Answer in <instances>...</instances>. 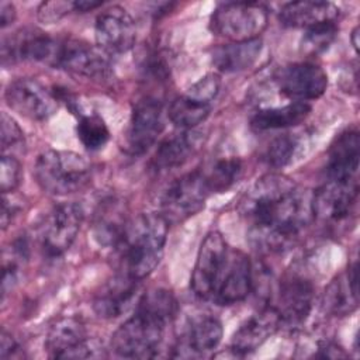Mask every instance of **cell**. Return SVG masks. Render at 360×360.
I'll return each instance as SVG.
<instances>
[{
  "instance_id": "d4e9b609",
  "label": "cell",
  "mask_w": 360,
  "mask_h": 360,
  "mask_svg": "<svg viewBox=\"0 0 360 360\" xmlns=\"http://www.w3.org/2000/svg\"><path fill=\"white\" fill-rule=\"evenodd\" d=\"M198 132L188 129L163 139L152 158V167L156 172H167L184 165L198 148Z\"/></svg>"
},
{
  "instance_id": "44dd1931",
  "label": "cell",
  "mask_w": 360,
  "mask_h": 360,
  "mask_svg": "<svg viewBox=\"0 0 360 360\" xmlns=\"http://www.w3.org/2000/svg\"><path fill=\"white\" fill-rule=\"evenodd\" d=\"M280 326L276 311L269 305L239 326L232 338L231 350L235 356H246L259 349Z\"/></svg>"
},
{
  "instance_id": "ffe728a7",
  "label": "cell",
  "mask_w": 360,
  "mask_h": 360,
  "mask_svg": "<svg viewBox=\"0 0 360 360\" xmlns=\"http://www.w3.org/2000/svg\"><path fill=\"white\" fill-rule=\"evenodd\" d=\"M360 159V136L357 129L338 135L328 152L326 174L329 180H356Z\"/></svg>"
},
{
  "instance_id": "d590c367",
  "label": "cell",
  "mask_w": 360,
  "mask_h": 360,
  "mask_svg": "<svg viewBox=\"0 0 360 360\" xmlns=\"http://www.w3.org/2000/svg\"><path fill=\"white\" fill-rule=\"evenodd\" d=\"M75 11V1H45L38 7V18L42 22H56Z\"/></svg>"
},
{
  "instance_id": "2e32d148",
  "label": "cell",
  "mask_w": 360,
  "mask_h": 360,
  "mask_svg": "<svg viewBox=\"0 0 360 360\" xmlns=\"http://www.w3.org/2000/svg\"><path fill=\"white\" fill-rule=\"evenodd\" d=\"M94 37L97 46L107 53L128 52L136 39L134 20L125 8L114 6L97 17Z\"/></svg>"
},
{
  "instance_id": "8992f818",
  "label": "cell",
  "mask_w": 360,
  "mask_h": 360,
  "mask_svg": "<svg viewBox=\"0 0 360 360\" xmlns=\"http://www.w3.org/2000/svg\"><path fill=\"white\" fill-rule=\"evenodd\" d=\"M210 193L202 170L183 174L163 191L159 214L167 224L183 222L202 210Z\"/></svg>"
},
{
  "instance_id": "ba28073f",
  "label": "cell",
  "mask_w": 360,
  "mask_h": 360,
  "mask_svg": "<svg viewBox=\"0 0 360 360\" xmlns=\"http://www.w3.org/2000/svg\"><path fill=\"white\" fill-rule=\"evenodd\" d=\"M83 208L76 202H62L53 207L39 226V242L51 257L62 256L73 245L82 222Z\"/></svg>"
},
{
  "instance_id": "83f0119b",
  "label": "cell",
  "mask_w": 360,
  "mask_h": 360,
  "mask_svg": "<svg viewBox=\"0 0 360 360\" xmlns=\"http://www.w3.org/2000/svg\"><path fill=\"white\" fill-rule=\"evenodd\" d=\"M211 111V103L197 100L187 93L177 97L169 107L167 117L172 124L181 131H188L207 120Z\"/></svg>"
},
{
  "instance_id": "484cf974",
  "label": "cell",
  "mask_w": 360,
  "mask_h": 360,
  "mask_svg": "<svg viewBox=\"0 0 360 360\" xmlns=\"http://www.w3.org/2000/svg\"><path fill=\"white\" fill-rule=\"evenodd\" d=\"M262 41L259 38L232 42L214 48L211 58L214 66L224 73H236L252 68L260 56Z\"/></svg>"
},
{
  "instance_id": "74e56055",
  "label": "cell",
  "mask_w": 360,
  "mask_h": 360,
  "mask_svg": "<svg viewBox=\"0 0 360 360\" xmlns=\"http://www.w3.org/2000/svg\"><path fill=\"white\" fill-rule=\"evenodd\" d=\"M15 7L11 3L1 1L0 4V25L1 28H6L15 20Z\"/></svg>"
},
{
  "instance_id": "4316f807",
  "label": "cell",
  "mask_w": 360,
  "mask_h": 360,
  "mask_svg": "<svg viewBox=\"0 0 360 360\" xmlns=\"http://www.w3.org/2000/svg\"><path fill=\"white\" fill-rule=\"evenodd\" d=\"M311 112V105L302 101H292L281 107L259 110L250 120L252 128L257 131L284 129L297 127L307 120Z\"/></svg>"
},
{
  "instance_id": "f35d334b",
  "label": "cell",
  "mask_w": 360,
  "mask_h": 360,
  "mask_svg": "<svg viewBox=\"0 0 360 360\" xmlns=\"http://www.w3.org/2000/svg\"><path fill=\"white\" fill-rule=\"evenodd\" d=\"M15 211H17L15 205L8 201L6 194H3V211H1V228L3 229H6L8 226V224L11 222V218H13Z\"/></svg>"
},
{
  "instance_id": "52a82bcc",
  "label": "cell",
  "mask_w": 360,
  "mask_h": 360,
  "mask_svg": "<svg viewBox=\"0 0 360 360\" xmlns=\"http://www.w3.org/2000/svg\"><path fill=\"white\" fill-rule=\"evenodd\" d=\"M229 248L219 232H210L202 240L194 270L191 274V290L201 300H212L224 276Z\"/></svg>"
},
{
  "instance_id": "f1b7e54d",
  "label": "cell",
  "mask_w": 360,
  "mask_h": 360,
  "mask_svg": "<svg viewBox=\"0 0 360 360\" xmlns=\"http://www.w3.org/2000/svg\"><path fill=\"white\" fill-rule=\"evenodd\" d=\"M211 193H222L231 188L242 174V162L238 158L217 160L208 172H202Z\"/></svg>"
},
{
  "instance_id": "277c9868",
  "label": "cell",
  "mask_w": 360,
  "mask_h": 360,
  "mask_svg": "<svg viewBox=\"0 0 360 360\" xmlns=\"http://www.w3.org/2000/svg\"><path fill=\"white\" fill-rule=\"evenodd\" d=\"M38 186L52 195H68L83 190L91 177L89 160L70 150L48 149L39 153L34 166Z\"/></svg>"
},
{
  "instance_id": "60d3db41",
  "label": "cell",
  "mask_w": 360,
  "mask_h": 360,
  "mask_svg": "<svg viewBox=\"0 0 360 360\" xmlns=\"http://www.w3.org/2000/svg\"><path fill=\"white\" fill-rule=\"evenodd\" d=\"M357 35H359V28L356 27L354 28V31H353V34H352V41H353V46H354V49H357Z\"/></svg>"
},
{
  "instance_id": "e575fe53",
  "label": "cell",
  "mask_w": 360,
  "mask_h": 360,
  "mask_svg": "<svg viewBox=\"0 0 360 360\" xmlns=\"http://www.w3.org/2000/svg\"><path fill=\"white\" fill-rule=\"evenodd\" d=\"M219 86H221L219 76L217 73H208L204 77H201L198 82H195L188 89L187 94L197 100L211 103L215 98V96L218 94Z\"/></svg>"
},
{
  "instance_id": "6da1fadb",
  "label": "cell",
  "mask_w": 360,
  "mask_h": 360,
  "mask_svg": "<svg viewBox=\"0 0 360 360\" xmlns=\"http://www.w3.org/2000/svg\"><path fill=\"white\" fill-rule=\"evenodd\" d=\"M312 198L314 193L285 176L260 177L239 204L252 243L267 252L288 248L314 218Z\"/></svg>"
},
{
  "instance_id": "4fadbf2b",
  "label": "cell",
  "mask_w": 360,
  "mask_h": 360,
  "mask_svg": "<svg viewBox=\"0 0 360 360\" xmlns=\"http://www.w3.org/2000/svg\"><path fill=\"white\" fill-rule=\"evenodd\" d=\"M312 302V283L301 276H288L278 284L276 302L270 307L276 311L280 325L292 328L301 325L308 318Z\"/></svg>"
},
{
  "instance_id": "cb8c5ba5",
  "label": "cell",
  "mask_w": 360,
  "mask_h": 360,
  "mask_svg": "<svg viewBox=\"0 0 360 360\" xmlns=\"http://www.w3.org/2000/svg\"><path fill=\"white\" fill-rule=\"evenodd\" d=\"M357 263H354L326 287L322 305L335 316L349 315L357 308Z\"/></svg>"
},
{
  "instance_id": "4dcf8cb0",
  "label": "cell",
  "mask_w": 360,
  "mask_h": 360,
  "mask_svg": "<svg viewBox=\"0 0 360 360\" xmlns=\"http://www.w3.org/2000/svg\"><path fill=\"white\" fill-rule=\"evenodd\" d=\"M300 146H301L300 136L292 134L281 135L269 145L264 159L273 167H283L292 162Z\"/></svg>"
},
{
  "instance_id": "7402d4cb",
  "label": "cell",
  "mask_w": 360,
  "mask_h": 360,
  "mask_svg": "<svg viewBox=\"0 0 360 360\" xmlns=\"http://www.w3.org/2000/svg\"><path fill=\"white\" fill-rule=\"evenodd\" d=\"M338 17V6L329 1H292L284 4L278 13V20L284 27L304 30L325 22H336Z\"/></svg>"
},
{
  "instance_id": "3957f363",
  "label": "cell",
  "mask_w": 360,
  "mask_h": 360,
  "mask_svg": "<svg viewBox=\"0 0 360 360\" xmlns=\"http://www.w3.org/2000/svg\"><path fill=\"white\" fill-rule=\"evenodd\" d=\"M167 226L159 212L141 214L127 224L115 246L124 276L141 281L156 269L163 256Z\"/></svg>"
},
{
  "instance_id": "836d02e7",
  "label": "cell",
  "mask_w": 360,
  "mask_h": 360,
  "mask_svg": "<svg viewBox=\"0 0 360 360\" xmlns=\"http://www.w3.org/2000/svg\"><path fill=\"white\" fill-rule=\"evenodd\" d=\"M21 181V165L13 155H3L0 165V190L3 194L14 191Z\"/></svg>"
},
{
  "instance_id": "f546056e",
  "label": "cell",
  "mask_w": 360,
  "mask_h": 360,
  "mask_svg": "<svg viewBox=\"0 0 360 360\" xmlns=\"http://www.w3.org/2000/svg\"><path fill=\"white\" fill-rule=\"evenodd\" d=\"M77 138L82 145L89 150H98L101 149L110 138V131L107 124L103 121L101 117L96 114L82 115L77 122Z\"/></svg>"
},
{
  "instance_id": "ab89813d",
  "label": "cell",
  "mask_w": 360,
  "mask_h": 360,
  "mask_svg": "<svg viewBox=\"0 0 360 360\" xmlns=\"http://www.w3.org/2000/svg\"><path fill=\"white\" fill-rule=\"evenodd\" d=\"M103 6V1H94V0H76L75 1V11L77 13H86L90 10H94L97 7Z\"/></svg>"
},
{
  "instance_id": "8d00e7d4",
  "label": "cell",
  "mask_w": 360,
  "mask_h": 360,
  "mask_svg": "<svg viewBox=\"0 0 360 360\" xmlns=\"http://www.w3.org/2000/svg\"><path fill=\"white\" fill-rule=\"evenodd\" d=\"M18 350H20V346L15 342V339L10 333L3 330L0 338V357L1 359L14 357L18 353Z\"/></svg>"
},
{
  "instance_id": "5b68a950",
  "label": "cell",
  "mask_w": 360,
  "mask_h": 360,
  "mask_svg": "<svg viewBox=\"0 0 360 360\" xmlns=\"http://www.w3.org/2000/svg\"><path fill=\"white\" fill-rule=\"evenodd\" d=\"M269 22L267 8L255 1H229L219 4L211 15L210 28L218 37L233 42L259 38Z\"/></svg>"
},
{
  "instance_id": "ac0fdd59",
  "label": "cell",
  "mask_w": 360,
  "mask_h": 360,
  "mask_svg": "<svg viewBox=\"0 0 360 360\" xmlns=\"http://www.w3.org/2000/svg\"><path fill=\"white\" fill-rule=\"evenodd\" d=\"M253 287V266L249 257L240 252L231 249L224 276L212 297L218 305H232L243 301Z\"/></svg>"
},
{
  "instance_id": "d6a6232c",
  "label": "cell",
  "mask_w": 360,
  "mask_h": 360,
  "mask_svg": "<svg viewBox=\"0 0 360 360\" xmlns=\"http://www.w3.org/2000/svg\"><path fill=\"white\" fill-rule=\"evenodd\" d=\"M25 146L24 132L18 124L6 112H1V152L13 155L15 150H22Z\"/></svg>"
},
{
  "instance_id": "603a6c76",
  "label": "cell",
  "mask_w": 360,
  "mask_h": 360,
  "mask_svg": "<svg viewBox=\"0 0 360 360\" xmlns=\"http://www.w3.org/2000/svg\"><path fill=\"white\" fill-rule=\"evenodd\" d=\"M138 283L124 274L110 281L94 298L93 308L101 318H117L125 314L138 292Z\"/></svg>"
},
{
  "instance_id": "30bf717a",
  "label": "cell",
  "mask_w": 360,
  "mask_h": 360,
  "mask_svg": "<svg viewBox=\"0 0 360 360\" xmlns=\"http://www.w3.org/2000/svg\"><path fill=\"white\" fill-rule=\"evenodd\" d=\"M165 129L163 107L158 98L143 97L132 108L127 146L132 155H142L148 152L158 141Z\"/></svg>"
},
{
  "instance_id": "7c38bea8",
  "label": "cell",
  "mask_w": 360,
  "mask_h": 360,
  "mask_svg": "<svg viewBox=\"0 0 360 360\" xmlns=\"http://www.w3.org/2000/svg\"><path fill=\"white\" fill-rule=\"evenodd\" d=\"M357 198V179L345 181L328 180L314 193V218L318 217L326 222H342L354 212Z\"/></svg>"
},
{
  "instance_id": "d6986e66",
  "label": "cell",
  "mask_w": 360,
  "mask_h": 360,
  "mask_svg": "<svg viewBox=\"0 0 360 360\" xmlns=\"http://www.w3.org/2000/svg\"><path fill=\"white\" fill-rule=\"evenodd\" d=\"M222 339V323L210 314L190 319L186 332L174 347L176 357H201L212 352Z\"/></svg>"
},
{
  "instance_id": "e0dca14e",
  "label": "cell",
  "mask_w": 360,
  "mask_h": 360,
  "mask_svg": "<svg viewBox=\"0 0 360 360\" xmlns=\"http://www.w3.org/2000/svg\"><path fill=\"white\" fill-rule=\"evenodd\" d=\"M59 39L38 30H28L4 39L1 46L3 63L7 60H31L55 66Z\"/></svg>"
},
{
  "instance_id": "9a60e30c",
  "label": "cell",
  "mask_w": 360,
  "mask_h": 360,
  "mask_svg": "<svg viewBox=\"0 0 360 360\" xmlns=\"http://www.w3.org/2000/svg\"><path fill=\"white\" fill-rule=\"evenodd\" d=\"M45 347L52 359H87L94 356V347L84 325L75 316L56 321L48 332Z\"/></svg>"
},
{
  "instance_id": "1f68e13d",
  "label": "cell",
  "mask_w": 360,
  "mask_h": 360,
  "mask_svg": "<svg viewBox=\"0 0 360 360\" xmlns=\"http://www.w3.org/2000/svg\"><path fill=\"white\" fill-rule=\"evenodd\" d=\"M338 34L336 22H325L305 30L302 37V48L307 52L318 53L325 51Z\"/></svg>"
},
{
  "instance_id": "9c48e42d",
  "label": "cell",
  "mask_w": 360,
  "mask_h": 360,
  "mask_svg": "<svg viewBox=\"0 0 360 360\" xmlns=\"http://www.w3.org/2000/svg\"><path fill=\"white\" fill-rule=\"evenodd\" d=\"M53 68L93 80H105L111 75L108 53L98 46L75 38L59 39Z\"/></svg>"
},
{
  "instance_id": "7a4b0ae2",
  "label": "cell",
  "mask_w": 360,
  "mask_h": 360,
  "mask_svg": "<svg viewBox=\"0 0 360 360\" xmlns=\"http://www.w3.org/2000/svg\"><path fill=\"white\" fill-rule=\"evenodd\" d=\"M177 314L174 295L163 288L141 295L135 314L112 335L111 349L120 357L152 359L158 354L166 326Z\"/></svg>"
},
{
  "instance_id": "5bb4252c",
  "label": "cell",
  "mask_w": 360,
  "mask_h": 360,
  "mask_svg": "<svg viewBox=\"0 0 360 360\" xmlns=\"http://www.w3.org/2000/svg\"><path fill=\"white\" fill-rule=\"evenodd\" d=\"M276 83L283 96L294 101H308L321 97L328 87L325 70L314 63H292L278 70Z\"/></svg>"
},
{
  "instance_id": "8fae6325",
  "label": "cell",
  "mask_w": 360,
  "mask_h": 360,
  "mask_svg": "<svg viewBox=\"0 0 360 360\" xmlns=\"http://www.w3.org/2000/svg\"><path fill=\"white\" fill-rule=\"evenodd\" d=\"M4 97L11 110L34 121L48 120L58 110L56 97L34 79L24 77L11 82Z\"/></svg>"
}]
</instances>
